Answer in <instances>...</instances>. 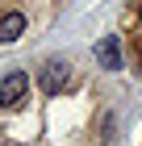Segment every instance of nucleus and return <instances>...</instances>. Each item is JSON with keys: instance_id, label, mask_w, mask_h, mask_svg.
<instances>
[{"instance_id": "f257e3e1", "label": "nucleus", "mask_w": 142, "mask_h": 146, "mask_svg": "<svg viewBox=\"0 0 142 146\" xmlns=\"http://www.w3.org/2000/svg\"><path fill=\"white\" fill-rule=\"evenodd\" d=\"M25 92H29V75H25V71H9V75L0 79V104H4V109L21 104Z\"/></svg>"}, {"instance_id": "f03ea898", "label": "nucleus", "mask_w": 142, "mask_h": 146, "mask_svg": "<svg viewBox=\"0 0 142 146\" xmlns=\"http://www.w3.org/2000/svg\"><path fill=\"white\" fill-rule=\"evenodd\" d=\"M67 71H71V67H67V63H59V58H55V63H46V67H42V92L59 96V92L67 88V79H71Z\"/></svg>"}, {"instance_id": "20e7f679", "label": "nucleus", "mask_w": 142, "mask_h": 146, "mask_svg": "<svg viewBox=\"0 0 142 146\" xmlns=\"http://www.w3.org/2000/svg\"><path fill=\"white\" fill-rule=\"evenodd\" d=\"M21 34H25V13H4V17H0V42L13 46Z\"/></svg>"}, {"instance_id": "7ed1b4c3", "label": "nucleus", "mask_w": 142, "mask_h": 146, "mask_svg": "<svg viewBox=\"0 0 142 146\" xmlns=\"http://www.w3.org/2000/svg\"><path fill=\"white\" fill-rule=\"evenodd\" d=\"M96 63H100L105 71H121V38H100Z\"/></svg>"}]
</instances>
